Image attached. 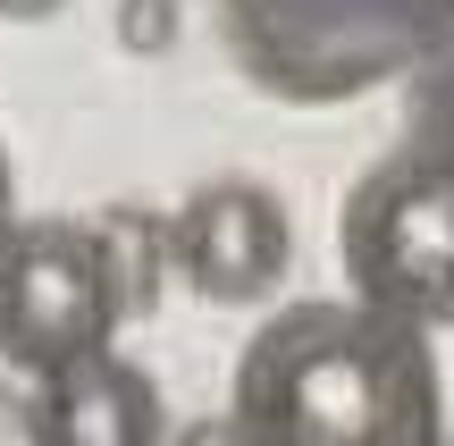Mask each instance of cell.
Wrapping results in <instances>:
<instances>
[{
	"label": "cell",
	"instance_id": "6da1fadb",
	"mask_svg": "<svg viewBox=\"0 0 454 446\" xmlns=\"http://www.w3.org/2000/svg\"><path fill=\"white\" fill-rule=\"evenodd\" d=\"M219 421L236 446H454L438 337L362 295L270 312L236 354Z\"/></svg>",
	"mask_w": 454,
	"mask_h": 446
},
{
	"label": "cell",
	"instance_id": "7a4b0ae2",
	"mask_svg": "<svg viewBox=\"0 0 454 446\" xmlns=\"http://www.w3.org/2000/svg\"><path fill=\"white\" fill-rule=\"evenodd\" d=\"M236 67L294 110H337L412 76L454 34V0H219Z\"/></svg>",
	"mask_w": 454,
	"mask_h": 446
},
{
	"label": "cell",
	"instance_id": "3957f363",
	"mask_svg": "<svg viewBox=\"0 0 454 446\" xmlns=\"http://www.w3.org/2000/svg\"><path fill=\"white\" fill-rule=\"evenodd\" d=\"M337 262L362 303L454 329V168L412 144L371 160L337 211Z\"/></svg>",
	"mask_w": 454,
	"mask_h": 446
},
{
	"label": "cell",
	"instance_id": "277c9868",
	"mask_svg": "<svg viewBox=\"0 0 454 446\" xmlns=\"http://www.w3.org/2000/svg\"><path fill=\"white\" fill-rule=\"evenodd\" d=\"M110 262H101L93 219H9L0 228V363L43 379L84 354L118 346Z\"/></svg>",
	"mask_w": 454,
	"mask_h": 446
},
{
	"label": "cell",
	"instance_id": "5b68a950",
	"mask_svg": "<svg viewBox=\"0 0 454 446\" xmlns=\"http://www.w3.org/2000/svg\"><path fill=\"white\" fill-rule=\"evenodd\" d=\"M168 262L202 303H261L294 262V219L270 185L211 177L168 211Z\"/></svg>",
	"mask_w": 454,
	"mask_h": 446
},
{
	"label": "cell",
	"instance_id": "8992f818",
	"mask_svg": "<svg viewBox=\"0 0 454 446\" xmlns=\"http://www.w3.org/2000/svg\"><path fill=\"white\" fill-rule=\"evenodd\" d=\"M26 446H168V404H160L144 363L101 346L84 363L34 379Z\"/></svg>",
	"mask_w": 454,
	"mask_h": 446
},
{
	"label": "cell",
	"instance_id": "52a82bcc",
	"mask_svg": "<svg viewBox=\"0 0 454 446\" xmlns=\"http://www.w3.org/2000/svg\"><path fill=\"white\" fill-rule=\"evenodd\" d=\"M93 236H101V262H110V286H118V312H152L160 303V286L177 278V262H168V219H152V211H135V202H118V211H101L93 219Z\"/></svg>",
	"mask_w": 454,
	"mask_h": 446
},
{
	"label": "cell",
	"instance_id": "ba28073f",
	"mask_svg": "<svg viewBox=\"0 0 454 446\" xmlns=\"http://www.w3.org/2000/svg\"><path fill=\"white\" fill-rule=\"evenodd\" d=\"M404 144L454 168V34L429 51L421 67H412V118H404Z\"/></svg>",
	"mask_w": 454,
	"mask_h": 446
},
{
	"label": "cell",
	"instance_id": "9c48e42d",
	"mask_svg": "<svg viewBox=\"0 0 454 446\" xmlns=\"http://www.w3.org/2000/svg\"><path fill=\"white\" fill-rule=\"evenodd\" d=\"M118 43L127 51H168L177 43V0H118Z\"/></svg>",
	"mask_w": 454,
	"mask_h": 446
},
{
	"label": "cell",
	"instance_id": "30bf717a",
	"mask_svg": "<svg viewBox=\"0 0 454 446\" xmlns=\"http://www.w3.org/2000/svg\"><path fill=\"white\" fill-rule=\"evenodd\" d=\"M67 0H0V17H17V26H34V17H59Z\"/></svg>",
	"mask_w": 454,
	"mask_h": 446
},
{
	"label": "cell",
	"instance_id": "8fae6325",
	"mask_svg": "<svg viewBox=\"0 0 454 446\" xmlns=\"http://www.w3.org/2000/svg\"><path fill=\"white\" fill-rule=\"evenodd\" d=\"M17 219V168H9V144H0V228Z\"/></svg>",
	"mask_w": 454,
	"mask_h": 446
}]
</instances>
